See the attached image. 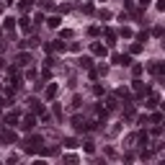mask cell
Here are the masks:
<instances>
[{"mask_svg":"<svg viewBox=\"0 0 165 165\" xmlns=\"http://www.w3.org/2000/svg\"><path fill=\"white\" fill-rule=\"evenodd\" d=\"M93 52H95V54H106V49H103L101 44H93Z\"/></svg>","mask_w":165,"mask_h":165,"instance_id":"1","label":"cell"},{"mask_svg":"<svg viewBox=\"0 0 165 165\" xmlns=\"http://www.w3.org/2000/svg\"><path fill=\"white\" fill-rule=\"evenodd\" d=\"M31 127H34V119H31V116H28V119L23 121V129H31Z\"/></svg>","mask_w":165,"mask_h":165,"instance_id":"2","label":"cell"}]
</instances>
